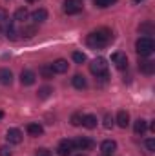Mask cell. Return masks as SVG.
Returning a JSON list of instances; mask_svg holds the SVG:
<instances>
[{
  "label": "cell",
  "mask_w": 155,
  "mask_h": 156,
  "mask_svg": "<svg viewBox=\"0 0 155 156\" xmlns=\"http://www.w3.org/2000/svg\"><path fill=\"white\" fill-rule=\"evenodd\" d=\"M112 60H113L115 67L120 69V71L128 67V56H126L124 53H113V55H112Z\"/></svg>",
  "instance_id": "8992f818"
},
{
  "label": "cell",
  "mask_w": 155,
  "mask_h": 156,
  "mask_svg": "<svg viewBox=\"0 0 155 156\" xmlns=\"http://www.w3.org/2000/svg\"><path fill=\"white\" fill-rule=\"evenodd\" d=\"M11 82H13V73L9 69H0V83L11 85Z\"/></svg>",
  "instance_id": "e0dca14e"
},
{
  "label": "cell",
  "mask_w": 155,
  "mask_h": 156,
  "mask_svg": "<svg viewBox=\"0 0 155 156\" xmlns=\"http://www.w3.org/2000/svg\"><path fill=\"white\" fill-rule=\"evenodd\" d=\"M146 147H148V151H155V140L153 138L146 140Z\"/></svg>",
  "instance_id": "f546056e"
},
{
  "label": "cell",
  "mask_w": 155,
  "mask_h": 156,
  "mask_svg": "<svg viewBox=\"0 0 155 156\" xmlns=\"http://www.w3.org/2000/svg\"><path fill=\"white\" fill-rule=\"evenodd\" d=\"M112 40H113V33H112V29H108V27H100V29L89 33L88 38H86V42H88L89 47H93V49H100V47H106Z\"/></svg>",
  "instance_id": "6da1fadb"
},
{
  "label": "cell",
  "mask_w": 155,
  "mask_h": 156,
  "mask_svg": "<svg viewBox=\"0 0 155 156\" xmlns=\"http://www.w3.org/2000/svg\"><path fill=\"white\" fill-rule=\"evenodd\" d=\"M75 142V149H80V151H86V149H91L95 144L89 140V138H77V140H73Z\"/></svg>",
  "instance_id": "5bb4252c"
},
{
  "label": "cell",
  "mask_w": 155,
  "mask_h": 156,
  "mask_svg": "<svg viewBox=\"0 0 155 156\" xmlns=\"http://www.w3.org/2000/svg\"><path fill=\"white\" fill-rule=\"evenodd\" d=\"M35 80H37V75H35L33 71H29V69H26V71L20 73V82H22V85H33Z\"/></svg>",
  "instance_id": "ba28073f"
},
{
  "label": "cell",
  "mask_w": 155,
  "mask_h": 156,
  "mask_svg": "<svg viewBox=\"0 0 155 156\" xmlns=\"http://www.w3.org/2000/svg\"><path fill=\"white\" fill-rule=\"evenodd\" d=\"M71 83H73L75 89H80V91L88 87V82H86V78L82 76V75H75V76L71 78Z\"/></svg>",
  "instance_id": "2e32d148"
},
{
  "label": "cell",
  "mask_w": 155,
  "mask_h": 156,
  "mask_svg": "<svg viewBox=\"0 0 155 156\" xmlns=\"http://www.w3.org/2000/svg\"><path fill=\"white\" fill-rule=\"evenodd\" d=\"M89 71L95 75V76H100L104 73H108V64L104 58H95L91 64H89Z\"/></svg>",
  "instance_id": "3957f363"
},
{
  "label": "cell",
  "mask_w": 155,
  "mask_h": 156,
  "mask_svg": "<svg viewBox=\"0 0 155 156\" xmlns=\"http://www.w3.org/2000/svg\"><path fill=\"white\" fill-rule=\"evenodd\" d=\"M112 125H113V118L110 116V115H106L104 116V127L106 129H112Z\"/></svg>",
  "instance_id": "83f0119b"
},
{
  "label": "cell",
  "mask_w": 155,
  "mask_h": 156,
  "mask_svg": "<svg viewBox=\"0 0 155 156\" xmlns=\"http://www.w3.org/2000/svg\"><path fill=\"white\" fill-rule=\"evenodd\" d=\"M139 69L144 75H152L155 71V62H152V60H139Z\"/></svg>",
  "instance_id": "30bf717a"
},
{
  "label": "cell",
  "mask_w": 155,
  "mask_h": 156,
  "mask_svg": "<svg viewBox=\"0 0 155 156\" xmlns=\"http://www.w3.org/2000/svg\"><path fill=\"white\" fill-rule=\"evenodd\" d=\"M2 116H4V113H2V111H0V118H2Z\"/></svg>",
  "instance_id": "836d02e7"
},
{
  "label": "cell",
  "mask_w": 155,
  "mask_h": 156,
  "mask_svg": "<svg viewBox=\"0 0 155 156\" xmlns=\"http://www.w3.org/2000/svg\"><path fill=\"white\" fill-rule=\"evenodd\" d=\"M82 2L80 0H64V13L66 15H77L82 11Z\"/></svg>",
  "instance_id": "277c9868"
},
{
  "label": "cell",
  "mask_w": 155,
  "mask_h": 156,
  "mask_svg": "<svg viewBox=\"0 0 155 156\" xmlns=\"http://www.w3.org/2000/svg\"><path fill=\"white\" fill-rule=\"evenodd\" d=\"M135 51L141 55V56H148L155 51V42L150 37H141V38L135 42Z\"/></svg>",
  "instance_id": "7a4b0ae2"
},
{
  "label": "cell",
  "mask_w": 155,
  "mask_h": 156,
  "mask_svg": "<svg viewBox=\"0 0 155 156\" xmlns=\"http://www.w3.org/2000/svg\"><path fill=\"white\" fill-rule=\"evenodd\" d=\"M73 60H75L77 64H84V62H86V55L80 53V51H75V53H73Z\"/></svg>",
  "instance_id": "484cf974"
},
{
  "label": "cell",
  "mask_w": 155,
  "mask_h": 156,
  "mask_svg": "<svg viewBox=\"0 0 155 156\" xmlns=\"http://www.w3.org/2000/svg\"><path fill=\"white\" fill-rule=\"evenodd\" d=\"M146 129H148V122L144 120V118H139V120H135V123H133V131H135V134H144L146 133Z\"/></svg>",
  "instance_id": "4fadbf2b"
},
{
  "label": "cell",
  "mask_w": 155,
  "mask_h": 156,
  "mask_svg": "<svg viewBox=\"0 0 155 156\" xmlns=\"http://www.w3.org/2000/svg\"><path fill=\"white\" fill-rule=\"evenodd\" d=\"M42 133H44V129H42L40 123H29L28 125V134L29 136H40Z\"/></svg>",
  "instance_id": "d6986e66"
},
{
  "label": "cell",
  "mask_w": 155,
  "mask_h": 156,
  "mask_svg": "<svg viewBox=\"0 0 155 156\" xmlns=\"http://www.w3.org/2000/svg\"><path fill=\"white\" fill-rule=\"evenodd\" d=\"M6 138H7L9 144H20L22 142V131L20 129H9Z\"/></svg>",
  "instance_id": "9c48e42d"
},
{
  "label": "cell",
  "mask_w": 155,
  "mask_h": 156,
  "mask_svg": "<svg viewBox=\"0 0 155 156\" xmlns=\"http://www.w3.org/2000/svg\"><path fill=\"white\" fill-rule=\"evenodd\" d=\"M20 33H22L24 38H31V37L37 35V26H26V27H22Z\"/></svg>",
  "instance_id": "ffe728a7"
},
{
  "label": "cell",
  "mask_w": 155,
  "mask_h": 156,
  "mask_svg": "<svg viewBox=\"0 0 155 156\" xmlns=\"http://www.w3.org/2000/svg\"><path fill=\"white\" fill-rule=\"evenodd\" d=\"M4 20H7V11L0 7V22H4Z\"/></svg>",
  "instance_id": "4dcf8cb0"
},
{
  "label": "cell",
  "mask_w": 155,
  "mask_h": 156,
  "mask_svg": "<svg viewBox=\"0 0 155 156\" xmlns=\"http://www.w3.org/2000/svg\"><path fill=\"white\" fill-rule=\"evenodd\" d=\"M97 7H110L112 4H115L117 0H93Z\"/></svg>",
  "instance_id": "d4e9b609"
},
{
  "label": "cell",
  "mask_w": 155,
  "mask_h": 156,
  "mask_svg": "<svg viewBox=\"0 0 155 156\" xmlns=\"http://www.w3.org/2000/svg\"><path fill=\"white\" fill-rule=\"evenodd\" d=\"M82 125L88 127V129H95V127H97V116H93V115H84V116H82Z\"/></svg>",
  "instance_id": "ac0fdd59"
},
{
  "label": "cell",
  "mask_w": 155,
  "mask_h": 156,
  "mask_svg": "<svg viewBox=\"0 0 155 156\" xmlns=\"http://www.w3.org/2000/svg\"><path fill=\"white\" fill-rule=\"evenodd\" d=\"M82 116H84V115H80V113H75V115L71 116V123H73L75 127H77V125H82Z\"/></svg>",
  "instance_id": "4316f807"
},
{
  "label": "cell",
  "mask_w": 155,
  "mask_h": 156,
  "mask_svg": "<svg viewBox=\"0 0 155 156\" xmlns=\"http://www.w3.org/2000/svg\"><path fill=\"white\" fill-rule=\"evenodd\" d=\"M13 153H11V149L7 147V145H2L0 147V156H11Z\"/></svg>",
  "instance_id": "f1b7e54d"
},
{
  "label": "cell",
  "mask_w": 155,
  "mask_h": 156,
  "mask_svg": "<svg viewBox=\"0 0 155 156\" xmlns=\"http://www.w3.org/2000/svg\"><path fill=\"white\" fill-rule=\"evenodd\" d=\"M37 156H49L47 154V149H39L37 151Z\"/></svg>",
  "instance_id": "1f68e13d"
},
{
  "label": "cell",
  "mask_w": 155,
  "mask_h": 156,
  "mask_svg": "<svg viewBox=\"0 0 155 156\" xmlns=\"http://www.w3.org/2000/svg\"><path fill=\"white\" fill-rule=\"evenodd\" d=\"M77 156H84V154H77Z\"/></svg>",
  "instance_id": "e575fe53"
},
{
  "label": "cell",
  "mask_w": 155,
  "mask_h": 156,
  "mask_svg": "<svg viewBox=\"0 0 155 156\" xmlns=\"http://www.w3.org/2000/svg\"><path fill=\"white\" fill-rule=\"evenodd\" d=\"M68 67H70V64H68V60H64V58H59V60H55V62L51 64L53 73H59V75L66 73V71H68Z\"/></svg>",
  "instance_id": "52a82bcc"
},
{
  "label": "cell",
  "mask_w": 155,
  "mask_h": 156,
  "mask_svg": "<svg viewBox=\"0 0 155 156\" xmlns=\"http://www.w3.org/2000/svg\"><path fill=\"white\" fill-rule=\"evenodd\" d=\"M40 75L44 78H51L53 76V69H51V66H42L40 67Z\"/></svg>",
  "instance_id": "cb8c5ba5"
},
{
  "label": "cell",
  "mask_w": 155,
  "mask_h": 156,
  "mask_svg": "<svg viewBox=\"0 0 155 156\" xmlns=\"http://www.w3.org/2000/svg\"><path fill=\"white\" fill-rule=\"evenodd\" d=\"M51 93H53V89L47 87V85H44V87H40L39 89V98H42V100H44V98H49Z\"/></svg>",
  "instance_id": "7402d4cb"
},
{
  "label": "cell",
  "mask_w": 155,
  "mask_h": 156,
  "mask_svg": "<svg viewBox=\"0 0 155 156\" xmlns=\"http://www.w3.org/2000/svg\"><path fill=\"white\" fill-rule=\"evenodd\" d=\"M115 122H117V125H119V127L126 129V127L130 125V115H128L126 111H119V113H117Z\"/></svg>",
  "instance_id": "7c38bea8"
},
{
  "label": "cell",
  "mask_w": 155,
  "mask_h": 156,
  "mask_svg": "<svg viewBox=\"0 0 155 156\" xmlns=\"http://www.w3.org/2000/svg\"><path fill=\"white\" fill-rule=\"evenodd\" d=\"M28 16H29V13H28V9H26V7L17 9V13H15V20H18V22H24Z\"/></svg>",
  "instance_id": "44dd1931"
},
{
  "label": "cell",
  "mask_w": 155,
  "mask_h": 156,
  "mask_svg": "<svg viewBox=\"0 0 155 156\" xmlns=\"http://www.w3.org/2000/svg\"><path fill=\"white\" fill-rule=\"evenodd\" d=\"M73 151H75V142L73 140H62L59 144V147H57L59 156H70Z\"/></svg>",
  "instance_id": "5b68a950"
},
{
  "label": "cell",
  "mask_w": 155,
  "mask_h": 156,
  "mask_svg": "<svg viewBox=\"0 0 155 156\" xmlns=\"http://www.w3.org/2000/svg\"><path fill=\"white\" fill-rule=\"evenodd\" d=\"M102 156H108V154H102Z\"/></svg>",
  "instance_id": "d590c367"
},
{
  "label": "cell",
  "mask_w": 155,
  "mask_h": 156,
  "mask_svg": "<svg viewBox=\"0 0 155 156\" xmlns=\"http://www.w3.org/2000/svg\"><path fill=\"white\" fill-rule=\"evenodd\" d=\"M28 2H29V4H33V2H39V0H28Z\"/></svg>",
  "instance_id": "d6a6232c"
},
{
  "label": "cell",
  "mask_w": 155,
  "mask_h": 156,
  "mask_svg": "<svg viewBox=\"0 0 155 156\" xmlns=\"http://www.w3.org/2000/svg\"><path fill=\"white\" fill-rule=\"evenodd\" d=\"M6 37H7L9 40H17V31H15V26H13V24L7 26V29H6Z\"/></svg>",
  "instance_id": "603a6c76"
},
{
  "label": "cell",
  "mask_w": 155,
  "mask_h": 156,
  "mask_svg": "<svg viewBox=\"0 0 155 156\" xmlns=\"http://www.w3.org/2000/svg\"><path fill=\"white\" fill-rule=\"evenodd\" d=\"M115 149H117V144L113 142V140H104V142L100 144V151H102V154L112 156L113 153H115Z\"/></svg>",
  "instance_id": "8fae6325"
},
{
  "label": "cell",
  "mask_w": 155,
  "mask_h": 156,
  "mask_svg": "<svg viewBox=\"0 0 155 156\" xmlns=\"http://www.w3.org/2000/svg\"><path fill=\"white\" fill-rule=\"evenodd\" d=\"M31 18H33L35 24H42V22L47 20V11L46 9H37V11L31 13Z\"/></svg>",
  "instance_id": "9a60e30c"
}]
</instances>
